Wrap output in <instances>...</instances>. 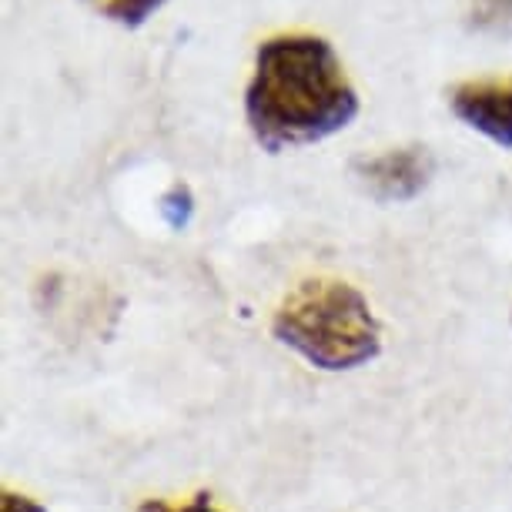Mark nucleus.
Masks as SVG:
<instances>
[{"instance_id": "obj_1", "label": "nucleus", "mask_w": 512, "mask_h": 512, "mask_svg": "<svg viewBox=\"0 0 512 512\" xmlns=\"http://www.w3.org/2000/svg\"><path fill=\"white\" fill-rule=\"evenodd\" d=\"M359 114L349 74L332 44L312 34L268 37L255 54L245 118L265 151L302 148L345 131Z\"/></svg>"}, {"instance_id": "obj_2", "label": "nucleus", "mask_w": 512, "mask_h": 512, "mask_svg": "<svg viewBox=\"0 0 512 512\" xmlns=\"http://www.w3.org/2000/svg\"><path fill=\"white\" fill-rule=\"evenodd\" d=\"M272 335L318 372H355L382 352V325L369 298L342 278H308L285 295Z\"/></svg>"}, {"instance_id": "obj_3", "label": "nucleus", "mask_w": 512, "mask_h": 512, "mask_svg": "<svg viewBox=\"0 0 512 512\" xmlns=\"http://www.w3.org/2000/svg\"><path fill=\"white\" fill-rule=\"evenodd\" d=\"M449 104L459 121L489 141L512 148V77H482L452 88Z\"/></svg>"}, {"instance_id": "obj_4", "label": "nucleus", "mask_w": 512, "mask_h": 512, "mask_svg": "<svg viewBox=\"0 0 512 512\" xmlns=\"http://www.w3.org/2000/svg\"><path fill=\"white\" fill-rule=\"evenodd\" d=\"M362 185L379 201H409L429 185L432 178V154L412 144V148H392L375 158L355 164Z\"/></svg>"}, {"instance_id": "obj_5", "label": "nucleus", "mask_w": 512, "mask_h": 512, "mask_svg": "<svg viewBox=\"0 0 512 512\" xmlns=\"http://www.w3.org/2000/svg\"><path fill=\"white\" fill-rule=\"evenodd\" d=\"M164 0H91V7L121 27H141Z\"/></svg>"}, {"instance_id": "obj_6", "label": "nucleus", "mask_w": 512, "mask_h": 512, "mask_svg": "<svg viewBox=\"0 0 512 512\" xmlns=\"http://www.w3.org/2000/svg\"><path fill=\"white\" fill-rule=\"evenodd\" d=\"M161 215H164V221H168V225L175 228V231L188 228L191 215H195V198H191V191L185 185L171 188L168 195L161 198Z\"/></svg>"}, {"instance_id": "obj_7", "label": "nucleus", "mask_w": 512, "mask_h": 512, "mask_svg": "<svg viewBox=\"0 0 512 512\" xmlns=\"http://www.w3.org/2000/svg\"><path fill=\"white\" fill-rule=\"evenodd\" d=\"M138 512H221L215 502H211V496H195L191 502H185V506H175V502H168V499H144Z\"/></svg>"}, {"instance_id": "obj_8", "label": "nucleus", "mask_w": 512, "mask_h": 512, "mask_svg": "<svg viewBox=\"0 0 512 512\" xmlns=\"http://www.w3.org/2000/svg\"><path fill=\"white\" fill-rule=\"evenodd\" d=\"M0 512H47V506H41V502L31 496H21V492H14V489H4Z\"/></svg>"}]
</instances>
